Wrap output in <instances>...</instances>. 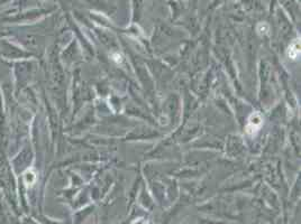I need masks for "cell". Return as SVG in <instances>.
<instances>
[{
  "mask_svg": "<svg viewBox=\"0 0 301 224\" xmlns=\"http://www.w3.org/2000/svg\"><path fill=\"white\" fill-rule=\"evenodd\" d=\"M262 124H263V118H262L259 112H253L247 120L246 132H247L249 136H255L256 133L260 131Z\"/></svg>",
  "mask_w": 301,
  "mask_h": 224,
  "instance_id": "6da1fadb",
  "label": "cell"
},
{
  "mask_svg": "<svg viewBox=\"0 0 301 224\" xmlns=\"http://www.w3.org/2000/svg\"><path fill=\"white\" fill-rule=\"evenodd\" d=\"M298 56H300V41L299 39H296V41L293 42L290 46H289L288 57L290 58V60L295 61L298 58Z\"/></svg>",
  "mask_w": 301,
  "mask_h": 224,
  "instance_id": "7a4b0ae2",
  "label": "cell"
},
{
  "mask_svg": "<svg viewBox=\"0 0 301 224\" xmlns=\"http://www.w3.org/2000/svg\"><path fill=\"white\" fill-rule=\"evenodd\" d=\"M268 30H269V26L267 25V24L261 23L257 25V31H259L260 34H265Z\"/></svg>",
  "mask_w": 301,
  "mask_h": 224,
  "instance_id": "3957f363",
  "label": "cell"
}]
</instances>
